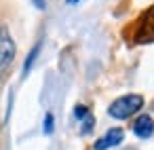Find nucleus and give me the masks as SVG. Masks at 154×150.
<instances>
[{
    "instance_id": "9d476101",
    "label": "nucleus",
    "mask_w": 154,
    "mask_h": 150,
    "mask_svg": "<svg viewBox=\"0 0 154 150\" xmlns=\"http://www.w3.org/2000/svg\"><path fill=\"white\" fill-rule=\"evenodd\" d=\"M34 5H36V9L45 11V0H34Z\"/></svg>"
},
{
    "instance_id": "f257e3e1",
    "label": "nucleus",
    "mask_w": 154,
    "mask_h": 150,
    "mask_svg": "<svg viewBox=\"0 0 154 150\" xmlns=\"http://www.w3.org/2000/svg\"><path fill=\"white\" fill-rule=\"evenodd\" d=\"M125 36H129V40L135 45L154 42V5L148 7L135 21H131V28L125 30Z\"/></svg>"
},
{
    "instance_id": "0eeeda50",
    "label": "nucleus",
    "mask_w": 154,
    "mask_h": 150,
    "mask_svg": "<svg viewBox=\"0 0 154 150\" xmlns=\"http://www.w3.org/2000/svg\"><path fill=\"white\" fill-rule=\"evenodd\" d=\"M95 127V118H93V114L89 112L85 118H82V127H80V133L82 135H87V133H91V129Z\"/></svg>"
},
{
    "instance_id": "6e6552de",
    "label": "nucleus",
    "mask_w": 154,
    "mask_h": 150,
    "mask_svg": "<svg viewBox=\"0 0 154 150\" xmlns=\"http://www.w3.org/2000/svg\"><path fill=\"white\" fill-rule=\"evenodd\" d=\"M53 129H55V116H53L51 112H47V116H45V133L51 135Z\"/></svg>"
},
{
    "instance_id": "20e7f679",
    "label": "nucleus",
    "mask_w": 154,
    "mask_h": 150,
    "mask_svg": "<svg viewBox=\"0 0 154 150\" xmlns=\"http://www.w3.org/2000/svg\"><path fill=\"white\" fill-rule=\"evenodd\" d=\"M125 137V131L120 127H112L106 131V135H101L95 144H93V150H110V148H116Z\"/></svg>"
},
{
    "instance_id": "9b49d317",
    "label": "nucleus",
    "mask_w": 154,
    "mask_h": 150,
    "mask_svg": "<svg viewBox=\"0 0 154 150\" xmlns=\"http://www.w3.org/2000/svg\"><path fill=\"white\" fill-rule=\"evenodd\" d=\"M66 2H68V5H78L80 0H66Z\"/></svg>"
},
{
    "instance_id": "39448f33",
    "label": "nucleus",
    "mask_w": 154,
    "mask_h": 150,
    "mask_svg": "<svg viewBox=\"0 0 154 150\" xmlns=\"http://www.w3.org/2000/svg\"><path fill=\"white\" fill-rule=\"evenodd\" d=\"M133 133L139 137V139H148L154 135V118L150 114H141L135 118L133 123Z\"/></svg>"
},
{
    "instance_id": "423d86ee",
    "label": "nucleus",
    "mask_w": 154,
    "mask_h": 150,
    "mask_svg": "<svg viewBox=\"0 0 154 150\" xmlns=\"http://www.w3.org/2000/svg\"><path fill=\"white\" fill-rule=\"evenodd\" d=\"M40 47H42V42H38V45H34V47H32V51H30V55H28V59H26V64H23V76H28V74H30V70H32L34 61L38 59Z\"/></svg>"
},
{
    "instance_id": "7ed1b4c3",
    "label": "nucleus",
    "mask_w": 154,
    "mask_h": 150,
    "mask_svg": "<svg viewBox=\"0 0 154 150\" xmlns=\"http://www.w3.org/2000/svg\"><path fill=\"white\" fill-rule=\"evenodd\" d=\"M15 55H17V47H15V40H13L9 28L0 26V78H2L7 74V70L13 66Z\"/></svg>"
},
{
    "instance_id": "f03ea898",
    "label": "nucleus",
    "mask_w": 154,
    "mask_h": 150,
    "mask_svg": "<svg viewBox=\"0 0 154 150\" xmlns=\"http://www.w3.org/2000/svg\"><path fill=\"white\" fill-rule=\"evenodd\" d=\"M141 108H143V95H139V93H127V95L116 97L110 104L108 114L112 118H116V120H127L133 114H137Z\"/></svg>"
},
{
    "instance_id": "1a4fd4ad",
    "label": "nucleus",
    "mask_w": 154,
    "mask_h": 150,
    "mask_svg": "<svg viewBox=\"0 0 154 150\" xmlns=\"http://www.w3.org/2000/svg\"><path fill=\"white\" fill-rule=\"evenodd\" d=\"M87 114H89V108H87V106H82V104H78V106L74 108V116H76L78 120H82V118H85Z\"/></svg>"
}]
</instances>
